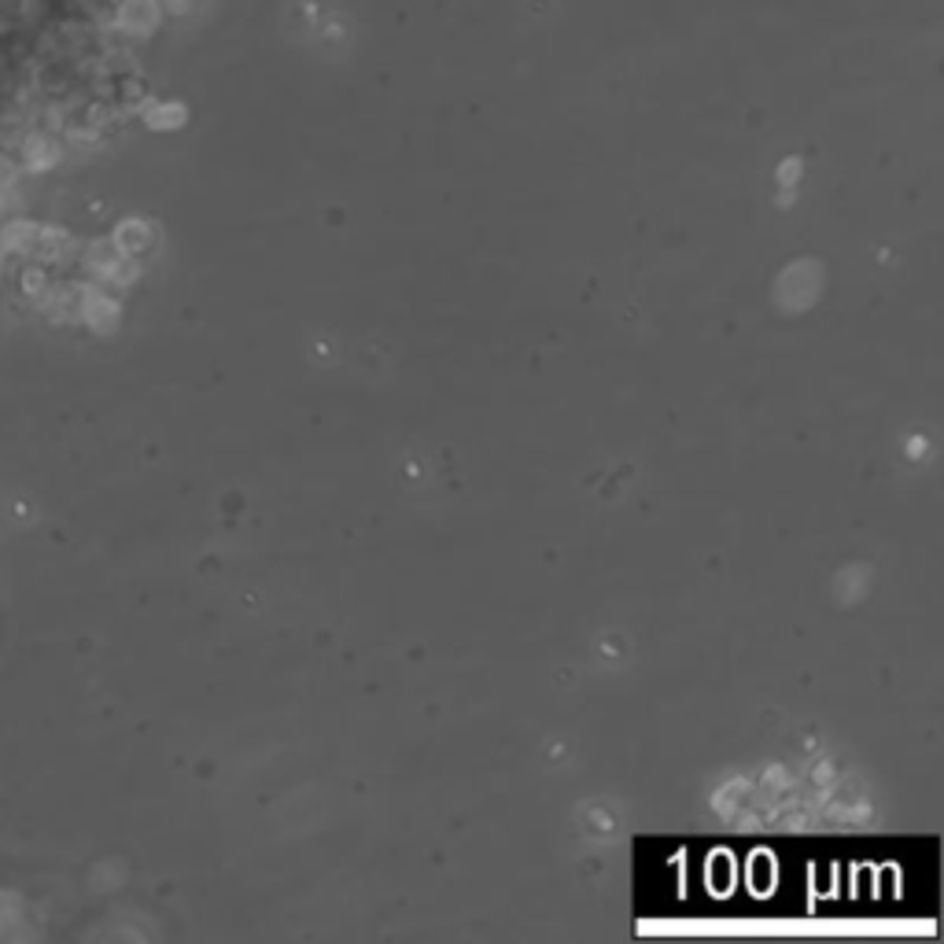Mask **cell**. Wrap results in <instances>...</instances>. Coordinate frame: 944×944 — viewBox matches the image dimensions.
Returning a JSON list of instances; mask_svg holds the SVG:
<instances>
[{
	"label": "cell",
	"instance_id": "cell-1",
	"mask_svg": "<svg viewBox=\"0 0 944 944\" xmlns=\"http://www.w3.org/2000/svg\"><path fill=\"white\" fill-rule=\"evenodd\" d=\"M19 166L26 174H41V170H52L59 159V144L41 130H26V137L19 141Z\"/></svg>",
	"mask_w": 944,
	"mask_h": 944
},
{
	"label": "cell",
	"instance_id": "cell-2",
	"mask_svg": "<svg viewBox=\"0 0 944 944\" xmlns=\"http://www.w3.org/2000/svg\"><path fill=\"white\" fill-rule=\"evenodd\" d=\"M19 174H23V166L15 163V155L0 148V192H12L15 181H19Z\"/></svg>",
	"mask_w": 944,
	"mask_h": 944
}]
</instances>
